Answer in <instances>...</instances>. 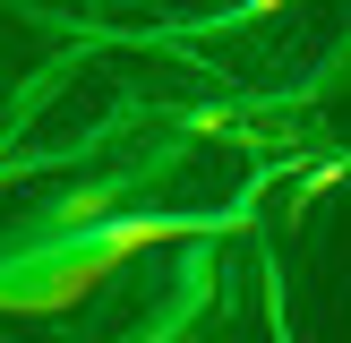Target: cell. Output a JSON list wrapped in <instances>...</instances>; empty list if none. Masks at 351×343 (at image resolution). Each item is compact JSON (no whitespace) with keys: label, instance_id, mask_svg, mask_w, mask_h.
I'll return each mask as SVG.
<instances>
[{"label":"cell","instance_id":"6da1fadb","mask_svg":"<svg viewBox=\"0 0 351 343\" xmlns=\"http://www.w3.org/2000/svg\"><path fill=\"white\" fill-rule=\"evenodd\" d=\"M171 232H189V223H163V215H146V223H112V232H103V257H129V249L171 240Z\"/></svg>","mask_w":351,"mask_h":343}]
</instances>
